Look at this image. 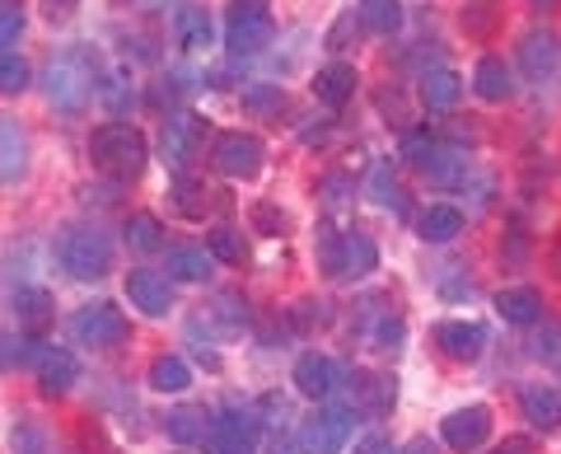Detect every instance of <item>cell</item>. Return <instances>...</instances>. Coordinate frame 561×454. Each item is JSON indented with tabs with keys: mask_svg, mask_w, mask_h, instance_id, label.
Returning a JSON list of instances; mask_svg holds the SVG:
<instances>
[{
	"mask_svg": "<svg viewBox=\"0 0 561 454\" xmlns=\"http://www.w3.org/2000/svg\"><path fill=\"white\" fill-rule=\"evenodd\" d=\"M99 84H103L99 61L90 57V47H84V43L57 52V57L47 61V71H43L47 103H51V109H61V113L90 109V99L99 94Z\"/></svg>",
	"mask_w": 561,
	"mask_h": 454,
	"instance_id": "obj_1",
	"label": "cell"
},
{
	"mask_svg": "<svg viewBox=\"0 0 561 454\" xmlns=\"http://www.w3.org/2000/svg\"><path fill=\"white\" fill-rule=\"evenodd\" d=\"M90 160H94L99 173H108V179L136 183L150 164V146H146V136H140V127H131V122H103V127L90 136Z\"/></svg>",
	"mask_w": 561,
	"mask_h": 454,
	"instance_id": "obj_2",
	"label": "cell"
},
{
	"mask_svg": "<svg viewBox=\"0 0 561 454\" xmlns=\"http://www.w3.org/2000/svg\"><path fill=\"white\" fill-rule=\"evenodd\" d=\"M57 263L66 276H76V282H103V276L113 272V239L108 230H99V225L80 220V225H66L57 235Z\"/></svg>",
	"mask_w": 561,
	"mask_h": 454,
	"instance_id": "obj_3",
	"label": "cell"
},
{
	"mask_svg": "<svg viewBox=\"0 0 561 454\" xmlns=\"http://www.w3.org/2000/svg\"><path fill=\"white\" fill-rule=\"evenodd\" d=\"M276 38V20L267 10L257 5V0H230V10H225V47H230V57H257V52H267Z\"/></svg>",
	"mask_w": 561,
	"mask_h": 454,
	"instance_id": "obj_4",
	"label": "cell"
},
{
	"mask_svg": "<svg viewBox=\"0 0 561 454\" xmlns=\"http://www.w3.org/2000/svg\"><path fill=\"white\" fill-rule=\"evenodd\" d=\"M70 333H76L80 347H94V352H113V347H122L131 338V324H127V314H122L117 305L108 300H94V305H84L70 314Z\"/></svg>",
	"mask_w": 561,
	"mask_h": 454,
	"instance_id": "obj_5",
	"label": "cell"
},
{
	"mask_svg": "<svg viewBox=\"0 0 561 454\" xmlns=\"http://www.w3.org/2000/svg\"><path fill=\"white\" fill-rule=\"evenodd\" d=\"M257 435H262V417L253 408H220L210 417V431H206V454H253L257 450Z\"/></svg>",
	"mask_w": 561,
	"mask_h": 454,
	"instance_id": "obj_6",
	"label": "cell"
},
{
	"mask_svg": "<svg viewBox=\"0 0 561 454\" xmlns=\"http://www.w3.org/2000/svg\"><path fill=\"white\" fill-rule=\"evenodd\" d=\"M262 160H267V150H262L253 132H220L216 146H210V164H216L225 179H253Z\"/></svg>",
	"mask_w": 561,
	"mask_h": 454,
	"instance_id": "obj_7",
	"label": "cell"
},
{
	"mask_svg": "<svg viewBox=\"0 0 561 454\" xmlns=\"http://www.w3.org/2000/svg\"><path fill=\"white\" fill-rule=\"evenodd\" d=\"M300 441L313 454H342L346 441H351V412L346 408H319V412H309L305 427H300Z\"/></svg>",
	"mask_w": 561,
	"mask_h": 454,
	"instance_id": "obj_8",
	"label": "cell"
},
{
	"mask_svg": "<svg viewBox=\"0 0 561 454\" xmlns=\"http://www.w3.org/2000/svg\"><path fill=\"white\" fill-rule=\"evenodd\" d=\"M127 300H131V309L150 314V319H164L173 309V282L154 268H131L127 272Z\"/></svg>",
	"mask_w": 561,
	"mask_h": 454,
	"instance_id": "obj_9",
	"label": "cell"
},
{
	"mask_svg": "<svg viewBox=\"0 0 561 454\" xmlns=\"http://www.w3.org/2000/svg\"><path fill=\"white\" fill-rule=\"evenodd\" d=\"M519 66H524V76H529L534 84L552 80L557 66H561V43H557V33H552V29L524 33V38H519Z\"/></svg>",
	"mask_w": 561,
	"mask_h": 454,
	"instance_id": "obj_10",
	"label": "cell"
},
{
	"mask_svg": "<svg viewBox=\"0 0 561 454\" xmlns=\"http://www.w3.org/2000/svg\"><path fill=\"white\" fill-rule=\"evenodd\" d=\"M445 445L449 450H459V454H472L486 435H491V408L482 404H472V408H459V412H449L445 417Z\"/></svg>",
	"mask_w": 561,
	"mask_h": 454,
	"instance_id": "obj_11",
	"label": "cell"
},
{
	"mask_svg": "<svg viewBox=\"0 0 561 454\" xmlns=\"http://www.w3.org/2000/svg\"><path fill=\"white\" fill-rule=\"evenodd\" d=\"M33 371H38L43 394L61 398V394L76 389V379H80V361L70 356L66 347H38V361H33Z\"/></svg>",
	"mask_w": 561,
	"mask_h": 454,
	"instance_id": "obj_12",
	"label": "cell"
},
{
	"mask_svg": "<svg viewBox=\"0 0 561 454\" xmlns=\"http://www.w3.org/2000/svg\"><path fill=\"white\" fill-rule=\"evenodd\" d=\"M435 347H440L449 361H478L482 347H486V328L468 324V319H449V324L435 328Z\"/></svg>",
	"mask_w": 561,
	"mask_h": 454,
	"instance_id": "obj_13",
	"label": "cell"
},
{
	"mask_svg": "<svg viewBox=\"0 0 561 454\" xmlns=\"http://www.w3.org/2000/svg\"><path fill=\"white\" fill-rule=\"evenodd\" d=\"M197 141H202V122L192 117V113H173L164 122V160L173 169H187L192 164V155H197Z\"/></svg>",
	"mask_w": 561,
	"mask_h": 454,
	"instance_id": "obj_14",
	"label": "cell"
},
{
	"mask_svg": "<svg viewBox=\"0 0 561 454\" xmlns=\"http://www.w3.org/2000/svg\"><path fill=\"white\" fill-rule=\"evenodd\" d=\"M290 384L300 389L305 398H328L332 389H337V365H332L323 352H305L300 361H295V375H290Z\"/></svg>",
	"mask_w": 561,
	"mask_h": 454,
	"instance_id": "obj_15",
	"label": "cell"
},
{
	"mask_svg": "<svg viewBox=\"0 0 561 454\" xmlns=\"http://www.w3.org/2000/svg\"><path fill=\"white\" fill-rule=\"evenodd\" d=\"M210 38H216V24H210V14L202 5H179L173 10V43L183 52H206Z\"/></svg>",
	"mask_w": 561,
	"mask_h": 454,
	"instance_id": "obj_16",
	"label": "cell"
},
{
	"mask_svg": "<svg viewBox=\"0 0 561 454\" xmlns=\"http://www.w3.org/2000/svg\"><path fill=\"white\" fill-rule=\"evenodd\" d=\"M519 408H524V422L534 431H557L561 427V394L548 389V384H529L519 394Z\"/></svg>",
	"mask_w": 561,
	"mask_h": 454,
	"instance_id": "obj_17",
	"label": "cell"
},
{
	"mask_svg": "<svg viewBox=\"0 0 561 454\" xmlns=\"http://www.w3.org/2000/svg\"><path fill=\"white\" fill-rule=\"evenodd\" d=\"M356 84H360V76H356V66L351 61H328L319 76H313V94H319L328 109H342V103L356 94Z\"/></svg>",
	"mask_w": 561,
	"mask_h": 454,
	"instance_id": "obj_18",
	"label": "cell"
},
{
	"mask_svg": "<svg viewBox=\"0 0 561 454\" xmlns=\"http://www.w3.org/2000/svg\"><path fill=\"white\" fill-rule=\"evenodd\" d=\"M496 314L505 324H519V328H529L542 319V295L534 286H505L496 295Z\"/></svg>",
	"mask_w": 561,
	"mask_h": 454,
	"instance_id": "obj_19",
	"label": "cell"
},
{
	"mask_svg": "<svg viewBox=\"0 0 561 454\" xmlns=\"http://www.w3.org/2000/svg\"><path fill=\"white\" fill-rule=\"evenodd\" d=\"M421 99H426V109H459V99H463V76L459 71H449V66H440V71H426L421 76Z\"/></svg>",
	"mask_w": 561,
	"mask_h": 454,
	"instance_id": "obj_20",
	"label": "cell"
},
{
	"mask_svg": "<svg viewBox=\"0 0 561 454\" xmlns=\"http://www.w3.org/2000/svg\"><path fill=\"white\" fill-rule=\"evenodd\" d=\"M28 169V136L14 117H0V179H20Z\"/></svg>",
	"mask_w": 561,
	"mask_h": 454,
	"instance_id": "obj_21",
	"label": "cell"
},
{
	"mask_svg": "<svg viewBox=\"0 0 561 454\" xmlns=\"http://www.w3.org/2000/svg\"><path fill=\"white\" fill-rule=\"evenodd\" d=\"M416 230H421V239H426V243H449V239L463 235V212H459V206L435 202V206H426V212H421Z\"/></svg>",
	"mask_w": 561,
	"mask_h": 454,
	"instance_id": "obj_22",
	"label": "cell"
},
{
	"mask_svg": "<svg viewBox=\"0 0 561 454\" xmlns=\"http://www.w3.org/2000/svg\"><path fill=\"white\" fill-rule=\"evenodd\" d=\"M379 268V249L370 235H346V249H342V276L337 282H360V276H370Z\"/></svg>",
	"mask_w": 561,
	"mask_h": 454,
	"instance_id": "obj_23",
	"label": "cell"
},
{
	"mask_svg": "<svg viewBox=\"0 0 561 454\" xmlns=\"http://www.w3.org/2000/svg\"><path fill=\"white\" fill-rule=\"evenodd\" d=\"M164 431H169V441H179V445H197L210 431V412L197 408V404H183V408H173L164 417Z\"/></svg>",
	"mask_w": 561,
	"mask_h": 454,
	"instance_id": "obj_24",
	"label": "cell"
},
{
	"mask_svg": "<svg viewBox=\"0 0 561 454\" xmlns=\"http://www.w3.org/2000/svg\"><path fill=\"white\" fill-rule=\"evenodd\" d=\"M14 319H20L24 333H43V328L51 324V295L43 286L14 291Z\"/></svg>",
	"mask_w": 561,
	"mask_h": 454,
	"instance_id": "obj_25",
	"label": "cell"
},
{
	"mask_svg": "<svg viewBox=\"0 0 561 454\" xmlns=\"http://www.w3.org/2000/svg\"><path fill=\"white\" fill-rule=\"evenodd\" d=\"M472 90H478L486 103H505V99H511L515 84H511V71H505V61H501V57H482L478 71H472Z\"/></svg>",
	"mask_w": 561,
	"mask_h": 454,
	"instance_id": "obj_26",
	"label": "cell"
},
{
	"mask_svg": "<svg viewBox=\"0 0 561 454\" xmlns=\"http://www.w3.org/2000/svg\"><path fill=\"white\" fill-rule=\"evenodd\" d=\"M122 235H127V243L136 253L164 249V225H160V216H150V212H131L127 225H122Z\"/></svg>",
	"mask_w": 561,
	"mask_h": 454,
	"instance_id": "obj_27",
	"label": "cell"
},
{
	"mask_svg": "<svg viewBox=\"0 0 561 454\" xmlns=\"http://www.w3.org/2000/svg\"><path fill=\"white\" fill-rule=\"evenodd\" d=\"M10 450L14 454H57V441H51V431L38 417H24V422H14V431H10Z\"/></svg>",
	"mask_w": 561,
	"mask_h": 454,
	"instance_id": "obj_28",
	"label": "cell"
},
{
	"mask_svg": "<svg viewBox=\"0 0 561 454\" xmlns=\"http://www.w3.org/2000/svg\"><path fill=\"white\" fill-rule=\"evenodd\" d=\"M187 384H192V371H187L183 356H154V365H150V389L154 394H183Z\"/></svg>",
	"mask_w": 561,
	"mask_h": 454,
	"instance_id": "obj_29",
	"label": "cell"
},
{
	"mask_svg": "<svg viewBox=\"0 0 561 454\" xmlns=\"http://www.w3.org/2000/svg\"><path fill=\"white\" fill-rule=\"evenodd\" d=\"M351 394H356V408H370V412H383V408L393 404V384L370 375V371L351 375Z\"/></svg>",
	"mask_w": 561,
	"mask_h": 454,
	"instance_id": "obj_30",
	"label": "cell"
},
{
	"mask_svg": "<svg viewBox=\"0 0 561 454\" xmlns=\"http://www.w3.org/2000/svg\"><path fill=\"white\" fill-rule=\"evenodd\" d=\"M356 14L370 33H398L402 29V0H360Z\"/></svg>",
	"mask_w": 561,
	"mask_h": 454,
	"instance_id": "obj_31",
	"label": "cell"
},
{
	"mask_svg": "<svg viewBox=\"0 0 561 454\" xmlns=\"http://www.w3.org/2000/svg\"><path fill=\"white\" fill-rule=\"evenodd\" d=\"M210 249H169V276H179V282H206L210 276Z\"/></svg>",
	"mask_w": 561,
	"mask_h": 454,
	"instance_id": "obj_32",
	"label": "cell"
},
{
	"mask_svg": "<svg viewBox=\"0 0 561 454\" xmlns=\"http://www.w3.org/2000/svg\"><path fill=\"white\" fill-rule=\"evenodd\" d=\"M173 206H179L187 220H202L210 212V188L187 179V173H179V183H173Z\"/></svg>",
	"mask_w": 561,
	"mask_h": 454,
	"instance_id": "obj_33",
	"label": "cell"
},
{
	"mask_svg": "<svg viewBox=\"0 0 561 454\" xmlns=\"http://www.w3.org/2000/svg\"><path fill=\"white\" fill-rule=\"evenodd\" d=\"M280 109H286V90L280 84H243V113L276 117Z\"/></svg>",
	"mask_w": 561,
	"mask_h": 454,
	"instance_id": "obj_34",
	"label": "cell"
},
{
	"mask_svg": "<svg viewBox=\"0 0 561 454\" xmlns=\"http://www.w3.org/2000/svg\"><path fill=\"white\" fill-rule=\"evenodd\" d=\"M206 249H210V258H220V263H230V268H239L243 258H249V243H243V235L230 230V225L210 230V235H206Z\"/></svg>",
	"mask_w": 561,
	"mask_h": 454,
	"instance_id": "obj_35",
	"label": "cell"
},
{
	"mask_svg": "<svg viewBox=\"0 0 561 454\" xmlns=\"http://www.w3.org/2000/svg\"><path fill=\"white\" fill-rule=\"evenodd\" d=\"M529 356L534 361H548V365L561 361V324L557 319H538V333L529 342Z\"/></svg>",
	"mask_w": 561,
	"mask_h": 454,
	"instance_id": "obj_36",
	"label": "cell"
},
{
	"mask_svg": "<svg viewBox=\"0 0 561 454\" xmlns=\"http://www.w3.org/2000/svg\"><path fill=\"white\" fill-rule=\"evenodd\" d=\"M28 80H33L28 61L14 57V52H0V94H24Z\"/></svg>",
	"mask_w": 561,
	"mask_h": 454,
	"instance_id": "obj_37",
	"label": "cell"
},
{
	"mask_svg": "<svg viewBox=\"0 0 561 454\" xmlns=\"http://www.w3.org/2000/svg\"><path fill=\"white\" fill-rule=\"evenodd\" d=\"M342 249H346V235H337L332 225H319V268L328 276H342Z\"/></svg>",
	"mask_w": 561,
	"mask_h": 454,
	"instance_id": "obj_38",
	"label": "cell"
},
{
	"mask_svg": "<svg viewBox=\"0 0 561 454\" xmlns=\"http://www.w3.org/2000/svg\"><path fill=\"white\" fill-rule=\"evenodd\" d=\"M24 33V5L20 0H0V52H10Z\"/></svg>",
	"mask_w": 561,
	"mask_h": 454,
	"instance_id": "obj_39",
	"label": "cell"
},
{
	"mask_svg": "<svg viewBox=\"0 0 561 454\" xmlns=\"http://www.w3.org/2000/svg\"><path fill=\"white\" fill-rule=\"evenodd\" d=\"M402 155H408L416 169H431V160L440 155V146H435L431 132H408V136H402Z\"/></svg>",
	"mask_w": 561,
	"mask_h": 454,
	"instance_id": "obj_40",
	"label": "cell"
},
{
	"mask_svg": "<svg viewBox=\"0 0 561 454\" xmlns=\"http://www.w3.org/2000/svg\"><path fill=\"white\" fill-rule=\"evenodd\" d=\"M28 361H38V342H28L24 333L20 338H0V365H5V371H14V365H28Z\"/></svg>",
	"mask_w": 561,
	"mask_h": 454,
	"instance_id": "obj_41",
	"label": "cell"
},
{
	"mask_svg": "<svg viewBox=\"0 0 561 454\" xmlns=\"http://www.w3.org/2000/svg\"><path fill=\"white\" fill-rule=\"evenodd\" d=\"M375 197H379V206H389V212H408V192L389 179V169L375 173Z\"/></svg>",
	"mask_w": 561,
	"mask_h": 454,
	"instance_id": "obj_42",
	"label": "cell"
},
{
	"mask_svg": "<svg viewBox=\"0 0 561 454\" xmlns=\"http://www.w3.org/2000/svg\"><path fill=\"white\" fill-rule=\"evenodd\" d=\"M253 230H257V235H280V230H286V216H280L276 206L257 202V206H253Z\"/></svg>",
	"mask_w": 561,
	"mask_h": 454,
	"instance_id": "obj_43",
	"label": "cell"
},
{
	"mask_svg": "<svg viewBox=\"0 0 561 454\" xmlns=\"http://www.w3.org/2000/svg\"><path fill=\"white\" fill-rule=\"evenodd\" d=\"M346 192H351V179H346V173H328V179L319 183V197H323L328 206H342V202H346Z\"/></svg>",
	"mask_w": 561,
	"mask_h": 454,
	"instance_id": "obj_44",
	"label": "cell"
},
{
	"mask_svg": "<svg viewBox=\"0 0 561 454\" xmlns=\"http://www.w3.org/2000/svg\"><path fill=\"white\" fill-rule=\"evenodd\" d=\"M398 342H402V319H393V314H389V319L375 328V347H379V352H398Z\"/></svg>",
	"mask_w": 561,
	"mask_h": 454,
	"instance_id": "obj_45",
	"label": "cell"
},
{
	"mask_svg": "<svg viewBox=\"0 0 561 454\" xmlns=\"http://www.w3.org/2000/svg\"><path fill=\"white\" fill-rule=\"evenodd\" d=\"M267 454H305V441L300 435H290V431H276L267 441Z\"/></svg>",
	"mask_w": 561,
	"mask_h": 454,
	"instance_id": "obj_46",
	"label": "cell"
},
{
	"mask_svg": "<svg viewBox=\"0 0 561 454\" xmlns=\"http://www.w3.org/2000/svg\"><path fill=\"white\" fill-rule=\"evenodd\" d=\"M351 454H393V441H389V435H365V441H356V450H351Z\"/></svg>",
	"mask_w": 561,
	"mask_h": 454,
	"instance_id": "obj_47",
	"label": "cell"
},
{
	"mask_svg": "<svg viewBox=\"0 0 561 454\" xmlns=\"http://www.w3.org/2000/svg\"><path fill=\"white\" fill-rule=\"evenodd\" d=\"M80 0H43V10H47V20H66L70 10H76Z\"/></svg>",
	"mask_w": 561,
	"mask_h": 454,
	"instance_id": "obj_48",
	"label": "cell"
},
{
	"mask_svg": "<svg viewBox=\"0 0 561 454\" xmlns=\"http://www.w3.org/2000/svg\"><path fill=\"white\" fill-rule=\"evenodd\" d=\"M402 454H440V445H435V441H426V435H416V441H412L408 450H402Z\"/></svg>",
	"mask_w": 561,
	"mask_h": 454,
	"instance_id": "obj_49",
	"label": "cell"
},
{
	"mask_svg": "<svg viewBox=\"0 0 561 454\" xmlns=\"http://www.w3.org/2000/svg\"><path fill=\"white\" fill-rule=\"evenodd\" d=\"M491 454H529V441H505V445H496Z\"/></svg>",
	"mask_w": 561,
	"mask_h": 454,
	"instance_id": "obj_50",
	"label": "cell"
},
{
	"mask_svg": "<svg viewBox=\"0 0 561 454\" xmlns=\"http://www.w3.org/2000/svg\"><path fill=\"white\" fill-rule=\"evenodd\" d=\"M131 5H140V10H160V5H169V0H131Z\"/></svg>",
	"mask_w": 561,
	"mask_h": 454,
	"instance_id": "obj_51",
	"label": "cell"
},
{
	"mask_svg": "<svg viewBox=\"0 0 561 454\" xmlns=\"http://www.w3.org/2000/svg\"><path fill=\"white\" fill-rule=\"evenodd\" d=\"M534 5H552V0H534Z\"/></svg>",
	"mask_w": 561,
	"mask_h": 454,
	"instance_id": "obj_52",
	"label": "cell"
}]
</instances>
